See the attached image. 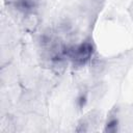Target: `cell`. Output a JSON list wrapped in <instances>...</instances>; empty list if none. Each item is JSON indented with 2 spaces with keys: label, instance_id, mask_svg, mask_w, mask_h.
Masks as SVG:
<instances>
[{
  "label": "cell",
  "instance_id": "6da1fadb",
  "mask_svg": "<svg viewBox=\"0 0 133 133\" xmlns=\"http://www.w3.org/2000/svg\"><path fill=\"white\" fill-rule=\"evenodd\" d=\"M92 51H94V48L91 44L83 43V44H80L78 46L68 49L65 53H68L70 58H72L75 63L84 64L87 60L90 59L92 55Z\"/></svg>",
  "mask_w": 133,
  "mask_h": 133
},
{
  "label": "cell",
  "instance_id": "7a4b0ae2",
  "mask_svg": "<svg viewBox=\"0 0 133 133\" xmlns=\"http://www.w3.org/2000/svg\"><path fill=\"white\" fill-rule=\"evenodd\" d=\"M104 68H105V64H104V62H103L102 60H100V59L95 60V61L92 62V64H91V70H92V72H94L95 74L101 73V72L104 70Z\"/></svg>",
  "mask_w": 133,
  "mask_h": 133
}]
</instances>
